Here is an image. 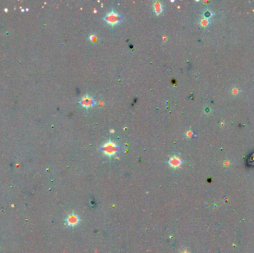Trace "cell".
I'll return each instance as SVG.
<instances>
[{
	"mask_svg": "<svg viewBox=\"0 0 254 253\" xmlns=\"http://www.w3.org/2000/svg\"><path fill=\"white\" fill-rule=\"evenodd\" d=\"M121 19L122 18H121L120 15L115 12H111L108 13L106 16H105V20L110 25H112V26L118 23L121 20Z\"/></svg>",
	"mask_w": 254,
	"mask_h": 253,
	"instance_id": "obj_2",
	"label": "cell"
},
{
	"mask_svg": "<svg viewBox=\"0 0 254 253\" xmlns=\"http://www.w3.org/2000/svg\"><path fill=\"white\" fill-rule=\"evenodd\" d=\"M169 163L172 168H178L180 166L181 161V160L178 157L174 156V157L170 158Z\"/></svg>",
	"mask_w": 254,
	"mask_h": 253,
	"instance_id": "obj_5",
	"label": "cell"
},
{
	"mask_svg": "<svg viewBox=\"0 0 254 253\" xmlns=\"http://www.w3.org/2000/svg\"><path fill=\"white\" fill-rule=\"evenodd\" d=\"M153 7H154V9H155V13H156L157 15H158L160 14V13H162V11H163L162 4H161V2H155L154 3Z\"/></svg>",
	"mask_w": 254,
	"mask_h": 253,
	"instance_id": "obj_6",
	"label": "cell"
},
{
	"mask_svg": "<svg viewBox=\"0 0 254 253\" xmlns=\"http://www.w3.org/2000/svg\"><path fill=\"white\" fill-rule=\"evenodd\" d=\"M80 104L84 108H91L95 105V101L91 96H86L82 97V99L80 100Z\"/></svg>",
	"mask_w": 254,
	"mask_h": 253,
	"instance_id": "obj_3",
	"label": "cell"
},
{
	"mask_svg": "<svg viewBox=\"0 0 254 253\" xmlns=\"http://www.w3.org/2000/svg\"><path fill=\"white\" fill-rule=\"evenodd\" d=\"M90 39H91V40L92 42H96L97 41V37H96V36H95V35H92L91 36H90Z\"/></svg>",
	"mask_w": 254,
	"mask_h": 253,
	"instance_id": "obj_7",
	"label": "cell"
},
{
	"mask_svg": "<svg viewBox=\"0 0 254 253\" xmlns=\"http://www.w3.org/2000/svg\"><path fill=\"white\" fill-rule=\"evenodd\" d=\"M102 150L107 155L111 156L115 154L118 151V147L115 143H113L112 142H108L103 145V146L102 147Z\"/></svg>",
	"mask_w": 254,
	"mask_h": 253,
	"instance_id": "obj_1",
	"label": "cell"
},
{
	"mask_svg": "<svg viewBox=\"0 0 254 253\" xmlns=\"http://www.w3.org/2000/svg\"><path fill=\"white\" fill-rule=\"evenodd\" d=\"M67 223L71 227H74V226L78 225L79 223V217L76 215L75 214H72V215H69L66 219Z\"/></svg>",
	"mask_w": 254,
	"mask_h": 253,
	"instance_id": "obj_4",
	"label": "cell"
}]
</instances>
